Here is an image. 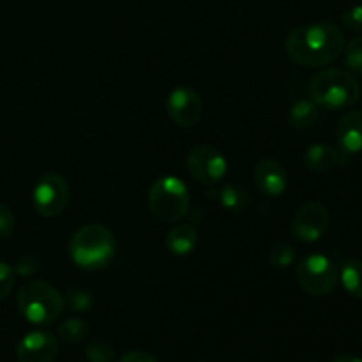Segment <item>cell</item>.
I'll list each match as a JSON object with an SVG mask.
<instances>
[{
	"label": "cell",
	"mask_w": 362,
	"mask_h": 362,
	"mask_svg": "<svg viewBox=\"0 0 362 362\" xmlns=\"http://www.w3.org/2000/svg\"><path fill=\"white\" fill-rule=\"evenodd\" d=\"M285 49L290 59L300 66L322 67L341 55L345 37L332 21H318L293 28L286 35Z\"/></svg>",
	"instance_id": "cell-1"
},
{
	"label": "cell",
	"mask_w": 362,
	"mask_h": 362,
	"mask_svg": "<svg viewBox=\"0 0 362 362\" xmlns=\"http://www.w3.org/2000/svg\"><path fill=\"white\" fill-rule=\"evenodd\" d=\"M310 98L325 110H346L361 99V83L350 71L329 67L315 74L310 81Z\"/></svg>",
	"instance_id": "cell-2"
},
{
	"label": "cell",
	"mask_w": 362,
	"mask_h": 362,
	"mask_svg": "<svg viewBox=\"0 0 362 362\" xmlns=\"http://www.w3.org/2000/svg\"><path fill=\"white\" fill-rule=\"evenodd\" d=\"M117 243L106 226L90 223L76 230L69 243V255L74 264L87 271H98L113 260Z\"/></svg>",
	"instance_id": "cell-3"
},
{
	"label": "cell",
	"mask_w": 362,
	"mask_h": 362,
	"mask_svg": "<svg viewBox=\"0 0 362 362\" xmlns=\"http://www.w3.org/2000/svg\"><path fill=\"white\" fill-rule=\"evenodd\" d=\"M18 308L30 324L49 325L60 318L66 300L55 286L34 279L25 283L18 292Z\"/></svg>",
	"instance_id": "cell-4"
},
{
	"label": "cell",
	"mask_w": 362,
	"mask_h": 362,
	"mask_svg": "<svg viewBox=\"0 0 362 362\" xmlns=\"http://www.w3.org/2000/svg\"><path fill=\"white\" fill-rule=\"evenodd\" d=\"M148 211L158 221L177 223L189 209V191L173 175L161 177L148 189Z\"/></svg>",
	"instance_id": "cell-5"
},
{
	"label": "cell",
	"mask_w": 362,
	"mask_h": 362,
	"mask_svg": "<svg viewBox=\"0 0 362 362\" xmlns=\"http://www.w3.org/2000/svg\"><path fill=\"white\" fill-rule=\"evenodd\" d=\"M297 283L313 297H327L334 292L339 272L334 262L325 255H310L297 265Z\"/></svg>",
	"instance_id": "cell-6"
},
{
	"label": "cell",
	"mask_w": 362,
	"mask_h": 362,
	"mask_svg": "<svg viewBox=\"0 0 362 362\" xmlns=\"http://www.w3.org/2000/svg\"><path fill=\"white\" fill-rule=\"evenodd\" d=\"M34 207L45 218H57L69 204V186L59 173H46L34 187Z\"/></svg>",
	"instance_id": "cell-7"
},
{
	"label": "cell",
	"mask_w": 362,
	"mask_h": 362,
	"mask_svg": "<svg viewBox=\"0 0 362 362\" xmlns=\"http://www.w3.org/2000/svg\"><path fill=\"white\" fill-rule=\"evenodd\" d=\"M189 175L204 186H214L226 175V159L218 148L211 145H198L191 148L186 159Z\"/></svg>",
	"instance_id": "cell-8"
},
{
	"label": "cell",
	"mask_w": 362,
	"mask_h": 362,
	"mask_svg": "<svg viewBox=\"0 0 362 362\" xmlns=\"http://www.w3.org/2000/svg\"><path fill=\"white\" fill-rule=\"evenodd\" d=\"M331 225V214L327 207L318 202L304 204L296 212L292 221V233L300 243H317L320 237L325 235Z\"/></svg>",
	"instance_id": "cell-9"
},
{
	"label": "cell",
	"mask_w": 362,
	"mask_h": 362,
	"mask_svg": "<svg viewBox=\"0 0 362 362\" xmlns=\"http://www.w3.org/2000/svg\"><path fill=\"white\" fill-rule=\"evenodd\" d=\"M170 119L180 127H194L204 113V103L197 90L189 87H177L166 101Z\"/></svg>",
	"instance_id": "cell-10"
},
{
	"label": "cell",
	"mask_w": 362,
	"mask_h": 362,
	"mask_svg": "<svg viewBox=\"0 0 362 362\" xmlns=\"http://www.w3.org/2000/svg\"><path fill=\"white\" fill-rule=\"evenodd\" d=\"M59 354V341L46 331L28 332L16 349L18 362H53Z\"/></svg>",
	"instance_id": "cell-11"
},
{
	"label": "cell",
	"mask_w": 362,
	"mask_h": 362,
	"mask_svg": "<svg viewBox=\"0 0 362 362\" xmlns=\"http://www.w3.org/2000/svg\"><path fill=\"white\" fill-rule=\"evenodd\" d=\"M255 184L267 197H281L288 186V173L276 159H262L255 166Z\"/></svg>",
	"instance_id": "cell-12"
},
{
	"label": "cell",
	"mask_w": 362,
	"mask_h": 362,
	"mask_svg": "<svg viewBox=\"0 0 362 362\" xmlns=\"http://www.w3.org/2000/svg\"><path fill=\"white\" fill-rule=\"evenodd\" d=\"M339 151L346 156L361 154L362 152V112L352 110L341 117L336 129Z\"/></svg>",
	"instance_id": "cell-13"
},
{
	"label": "cell",
	"mask_w": 362,
	"mask_h": 362,
	"mask_svg": "<svg viewBox=\"0 0 362 362\" xmlns=\"http://www.w3.org/2000/svg\"><path fill=\"white\" fill-rule=\"evenodd\" d=\"M341 163V152L325 144L311 145L304 154V166L313 173H324Z\"/></svg>",
	"instance_id": "cell-14"
},
{
	"label": "cell",
	"mask_w": 362,
	"mask_h": 362,
	"mask_svg": "<svg viewBox=\"0 0 362 362\" xmlns=\"http://www.w3.org/2000/svg\"><path fill=\"white\" fill-rule=\"evenodd\" d=\"M166 247L175 257H186L193 253L198 244V232L189 223H179L168 232L165 240Z\"/></svg>",
	"instance_id": "cell-15"
},
{
	"label": "cell",
	"mask_w": 362,
	"mask_h": 362,
	"mask_svg": "<svg viewBox=\"0 0 362 362\" xmlns=\"http://www.w3.org/2000/svg\"><path fill=\"white\" fill-rule=\"evenodd\" d=\"M219 202L226 211L233 212V214H240L250 207V193L244 189L240 184L237 182H226L219 189Z\"/></svg>",
	"instance_id": "cell-16"
},
{
	"label": "cell",
	"mask_w": 362,
	"mask_h": 362,
	"mask_svg": "<svg viewBox=\"0 0 362 362\" xmlns=\"http://www.w3.org/2000/svg\"><path fill=\"white\" fill-rule=\"evenodd\" d=\"M318 119V106L311 99H299L288 112V124L296 129H308Z\"/></svg>",
	"instance_id": "cell-17"
},
{
	"label": "cell",
	"mask_w": 362,
	"mask_h": 362,
	"mask_svg": "<svg viewBox=\"0 0 362 362\" xmlns=\"http://www.w3.org/2000/svg\"><path fill=\"white\" fill-rule=\"evenodd\" d=\"M339 279L349 296L362 299V260L346 262L339 272Z\"/></svg>",
	"instance_id": "cell-18"
},
{
	"label": "cell",
	"mask_w": 362,
	"mask_h": 362,
	"mask_svg": "<svg viewBox=\"0 0 362 362\" xmlns=\"http://www.w3.org/2000/svg\"><path fill=\"white\" fill-rule=\"evenodd\" d=\"M269 264L276 269H286L293 264L296 260V250L290 243L281 240V243H276L274 246L269 250Z\"/></svg>",
	"instance_id": "cell-19"
},
{
	"label": "cell",
	"mask_w": 362,
	"mask_h": 362,
	"mask_svg": "<svg viewBox=\"0 0 362 362\" xmlns=\"http://www.w3.org/2000/svg\"><path fill=\"white\" fill-rule=\"evenodd\" d=\"M59 336H60V339H64L66 343L78 345V343H81L87 339L88 327L85 322L78 320V318H69V320H66L59 327Z\"/></svg>",
	"instance_id": "cell-20"
},
{
	"label": "cell",
	"mask_w": 362,
	"mask_h": 362,
	"mask_svg": "<svg viewBox=\"0 0 362 362\" xmlns=\"http://www.w3.org/2000/svg\"><path fill=\"white\" fill-rule=\"evenodd\" d=\"M345 64L350 73L362 76V35L354 37L345 48Z\"/></svg>",
	"instance_id": "cell-21"
},
{
	"label": "cell",
	"mask_w": 362,
	"mask_h": 362,
	"mask_svg": "<svg viewBox=\"0 0 362 362\" xmlns=\"http://www.w3.org/2000/svg\"><path fill=\"white\" fill-rule=\"evenodd\" d=\"M88 362H112L115 357V350L105 339H95L85 350Z\"/></svg>",
	"instance_id": "cell-22"
},
{
	"label": "cell",
	"mask_w": 362,
	"mask_h": 362,
	"mask_svg": "<svg viewBox=\"0 0 362 362\" xmlns=\"http://www.w3.org/2000/svg\"><path fill=\"white\" fill-rule=\"evenodd\" d=\"M64 300H66V304L69 306V310L78 311V313H81V311H88L92 308V304H94V299H92L90 293H88L87 290H81V288L69 290Z\"/></svg>",
	"instance_id": "cell-23"
},
{
	"label": "cell",
	"mask_w": 362,
	"mask_h": 362,
	"mask_svg": "<svg viewBox=\"0 0 362 362\" xmlns=\"http://www.w3.org/2000/svg\"><path fill=\"white\" fill-rule=\"evenodd\" d=\"M16 272L6 262H0V300L6 299L14 288V281H16Z\"/></svg>",
	"instance_id": "cell-24"
},
{
	"label": "cell",
	"mask_w": 362,
	"mask_h": 362,
	"mask_svg": "<svg viewBox=\"0 0 362 362\" xmlns=\"http://www.w3.org/2000/svg\"><path fill=\"white\" fill-rule=\"evenodd\" d=\"M39 269V260L30 253L21 255L14 264V272L18 276H32Z\"/></svg>",
	"instance_id": "cell-25"
},
{
	"label": "cell",
	"mask_w": 362,
	"mask_h": 362,
	"mask_svg": "<svg viewBox=\"0 0 362 362\" xmlns=\"http://www.w3.org/2000/svg\"><path fill=\"white\" fill-rule=\"evenodd\" d=\"M341 21L349 30L362 32V6L349 7V9L341 14Z\"/></svg>",
	"instance_id": "cell-26"
},
{
	"label": "cell",
	"mask_w": 362,
	"mask_h": 362,
	"mask_svg": "<svg viewBox=\"0 0 362 362\" xmlns=\"http://www.w3.org/2000/svg\"><path fill=\"white\" fill-rule=\"evenodd\" d=\"M14 232L13 211L0 202V239H9Z\"/></svg>",
	"instance_id": "cell-27"
},
{
	"label": "cell",
	"mask_w": 362,
	"mask_h": 362,
	"mask_svg": "<svg viewBox=\"0 0 362 362\" xmlns=\"http://www.w3.org/2000/svg\"><path fill=\"white\" fill-rule=\"evenodd\" d=\"M119 362H158V359L152 354L144 352V350H131V352L124 354Z\"/></svg>",
	"instance_id": "cell-28"
},
{
	"label": "cell",
	"mask_w": 362,
	"mask_h": 362,
	"mask_svg": "<svg viewBox=\"0 0 362 362\" xmlns=\"http://www.w3.org/2000/svg\"><path fill=\"white\" fill-rule=\"evenodd\" d=\"M332 362H362V359L356 356H339V357H336Z\"/></svg>",
	"instance_id": "cell-29"
}]
</instances>
